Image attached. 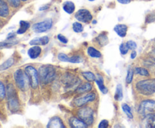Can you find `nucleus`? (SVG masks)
I'll return each instance as SVG.
<instances>
[{
    "instance_id": "obj_1",
    "label": "nucleus",
    "mask_w": 155,
    "mask_h": 128,
    "mask_svg": "<svg viewBox=\"0 0 155 128\" xmlns=\"http://www.w3.org/2000/svg\"><path fill=\"white\" fill-rule=\"evenodd\" d=\"M6 96H7V105L9 111L15 113L20 109V102L18 97V93L15 86L10 83L6 87Z\"/></svg>"
},
{
    "instance_id": "obj_2",
    "label": "nucleus",
    "mask_w": 155,
    "mask_h": 128,
    "mask_svg": "<svg viewBox=\"0 0 155 128\" xmlns=\"http://www.w3.org/2000/svg\"><path fill=\"white\" fill-rule=\"evenodd\" d=\"M39 82L42 84H48L54 81L56 76V69L52 65H42L38 69Z\"/></svg>"
},
{
    "instance_id": "obj_3",
    "label": "nucleus",
    "mask_w": 155,
    "mask_h": 128,
    "mask_svg": "<svg viewBox=\"0 0 155 128\" xmlns=\"http://www.w3.org/2000/svg\"><path fill=\"white\" fill-rule=\"evenodd\" d=\"M136 90L140 94L151 96L155 93V78L143 79L136 83Z\"/></svg>"
},
{
    "instance_id": "obj_4",
    "label": "nucleus",
    "mask_w": 155,
    "mask_h": 128,
    "mask_svg": "<svg viewBox=\"0 0 155 128\" xmlns=\"http://www.w3.org/2000/svg\"><path fill=\"white\" fill-rule=\"evenodd\" d=\"M14 79L17 87L21 91H26L28 90L30 82L28 77L26 74L25 71L21 69H17L14 73Z\"/></svg>"
},
{
    "instance_id": "obj_5",
    "label": "nucleus",
    "mask_w": 155,
    "mask_h": 128,
    "mask_svg": "<svg viewBox=\"0 0 155 128\" xmlns=\"http://www.w3.org/2000/svg\"><path fill=\"white\" fill-rule=\"evenodd\" d=\"M77 117L83 120L88 126L93 123L95 111L92 109V107L88 106V105L80 107V108L77 110Z\"/></svg>"
},
{
    "instance_id": "obj_6",
    "label": "nucleus",
    "mask_w": 155,
    "mask_h": 128,
    "mask_svg": "<svg viewBox=\"0 0 155 128\" xmlns=\"http://www.w3.org/2000/svg\"><path fill=\"white\" fill-rule=\"evenodd\" d=\"M26 74L28 77L29 82H30V86L31 88L36 89L39 86V75H38V70L33 66H27L24 68Z\"/></svg>"
},
{
    "instance_id": "obj_7",
    "label": "nucleus",
    "mask_w": 155,
    "mask_h": 128,
    "mask_svg": "<svg viewBox=\"0 0 155 128\" xmlns=\"http://www.w3.org/2000/svg\"><path fill=\"white\" fill-rule=\"evenodd\" d=\"M95 99H96V93L94 92H90V93H87L86 94L78 96L77 98L74 99L72 102V105H74V107L80 108V107L86 105L88 103L94 102Z\"/></svg>"
},
{
    "instance_id": "obj_8",
    "label": "nucleus",
    "mask_w": 155,
    "mask_h": 128,
    "mask_svg": "<svg viewBox=\"0 0 155 128\" xmlns=\"http://www.w3.org/2000/svg\"><path fill=\"white\" fill-rule=\"evenodd\" d=\"M155 111V100L145 99L139 103L138 107V113L140 115L145 116L147 114Z\"/></svg>"
},
{
    "instance_id": "obj_9",
    "label": "nucleus",
    "mask_w": 155,
    "mask_h": 128,
    "mask_svg": "<svg viewBox=\"0 0 155 128\" xmlns=\"http://www.w3.org/2000/svg\"><path fill=\"white\" fill-rule=\"evenodd\" d=\"M52 19L51 18H47L44 20L40 21V22L33 23V26H32V30L36 33H42L49 30L52 27Z\"/></svg>"
},
{
    "instance_id": "obj_10",
    "label": "nucleus",
    "mask_w": 155,
    "mask_h": 128,
    "mask_svg": "<svg viewBox=\"0 0 155 128\" xmlns=\"http://www.w3.org/2000/svg\"><path fill=\"white\" fill-rule=\"evenodd\" d=\"M74 17L79 22L84 23H89L92 20V13L90 11L86 8H81L77 11Z\"/></svg>"
},
{
    "instance_id": "obj_11",
    "label": "nucleus",
    "mask_w": 155,
    "mask_h": 128,
    "mask_svg": "<svg viewBox=\"0 0 155 128\" xmlns=\"http://www.w3.org/2000/svg\"><path fill=\"white\" fill-rule=\"evenodd\" d=\"M61 81L64 84L65 87H68V88H71V87H74L77 84H79L78 81H80L79 79V78L75 77L74 75L68 72V73H66L65 75H64L62 76Z\"/></svg>"
},
{
    "instance_id": "obj_12",
    "label": "nucleus",
    "mask_w": 155,
    "mask_h": 128,
    "mask_svg": "<svg viewBox=\"0 0 155 128\" xmlns=\"http://www.w3.org/2000/svg\"><path fill=\"white\" fill-rule=\"evenodd\" d=\"M142 124L145 127L155 128V113L151 112L144 116Z\"/></svg>"
},
{
    "instance_id": "obj_13",
    "label": "nucleus",
    "mask_w": 155,
    "mask_h": 128,
    "mask_svg": "<svg viewBox=\"0 0 155 128\" xmlns=\"http://www.w3.org/2000/svg\"><path fill=\"white\" fill-rule=\"evenodd\" d=\"M47 127L48 128H65V125L64 124V122L61 119V117L58 116L51 117L48 122L46 125Z\"/></svg>"
},
{
    "instance_id": "obj_14",
    "label": "nucleus",
    "mask_w": 155,
    "mask_h": 128,
    "mask_svg": "<svg viewBox=\"0 0 155 128\" xmlns=\"http://www.w3.org/2000/svg\"><path fill=\"white\" fill-rule=\"evenodd\" d=\"M69 124L73 128H86L88 125L78 117H71L69 119Z\"/></svg>"
},
{
    "instance_id": "obj_15",
    "label": "nucleus",
    "mask_w": 155,
    "mask_h": 128,
    "mask_svg": "<svg viewBox=\"0 0 155 128\" xmlns=\"http://www.w3.org/2000/svg\"><path fill=\"white\" fill-rule=\"evenodd\" d=\"M92 89V84L90 82H86L83 83L80 85H79L78 87L76 88L75 93L77 94H83V93H88V92H90Z\"/></svg>"
},
{
    "instance_id": "obj_16",
    "label": "nucleus",
    "mask_w": 155,
    "mask_h": 128,
    "mask_svg": "<svg viewBox=\"0 0 155 128\" xmlns=\"http://www.w3.org/2000/svg\"><path fill=\"white\" fill-rule=\"evenodd\" d=\"M41 53H42V48L39 45H33L27 51V54L30 58L33 60L38 58L40 56Z\"/></svg>"
},
{
    "instance_id": "obj_17",
    "label": "nucleus",
    "mask_w": 155,
    "mask_h": 128,
    "mask_svg": "<svg viewBox=\"0 0 155 128\" xmlns=\"http://www.w3.org/2000/svg\"><path fill=\"white\" fill-rule=\"evenodd\" d=\"M127 30H128V27L126 24H117L114 27V31L121 38H124L127 36Z\"/></svg>"
},
{
    "instance_id": "obj_18",
    "label": "nucleus",
    "mask_w": 155,
    "mask_h": 128,
    "mask_svg": "<svg viewBox=\"0 0 155 128\" xmlns=\"http://www.w3.org/2000/svg\"><path fill=\"white\" fill-rule=\"evenodd\" d=\"M49 42V38L48 36L36 37L32 39L30 42V45H46Z\"/></svg>"
},
{
    "instance_id": "obj_19",
    "label": "nucleus",
    "mask_w": 155,
    "mask_h": 128,
    "mask_svg": "<svg viewBox=\"0 0 155 128\" xmlns=\"http://www.w3.org/2000/svg\"><path fill=\"white\" fill-rule=\"evenodd\" d=\"M10 10H9L8 4L7 2L3 0L0 2V17L2 18H6L9 16Z\"/></svg>"
},
{
    "instance_id": "obj_20",
    "label": "nucleus",
    "mask_w": 155,
    "mask_h": 128,
    "mask_svg": "<svg viewBox=\"0 0 155 128\" xmlns=\"http://www.w3.org/2000/svg\"><path fill=\"white\" fill-rule=\"evenodd\" d=\"M96 75L97 76L95 81V83L97 84V85H98V88H99V90H101V93H102L103 94H106V93L108 92V89H107V87L104 85L103 77L101 76V75H99V74H97Z\"/></svg>"
},
{
    "instance_id": "obj_21",
    "label": "nucleus",
    "mask_w": 155,
    "mask_h": 128,
    "mask_svg": "<svg viewBox=\"0 0 155 128\" xmlns=\"http://www.w3.org/2000/svg\"><path fill=\"white\" fill-rule=\"evenodd\" d=\"M62 8H63V10L68 14H71L74 13L76 8L75 4L72 1L64 2Z\"/></svg>"
},
{
    "instance_id": "obj_22",
    "label": "nucleus",
    "mask_w": 155,
    "mask_h": 128,
    "mask_svg": "<svg viewBox=\"0 0 155 128\" xmlns=\"http://www.w3.org/2000/svg\"><path fill=\"white\" fill-rule=\"evenodd\" d=\"M20 24V28L17 30V34L18 35H22L25 33L27 31L30 27V22L26 20H21L19 23Z\"/></svg>"
},
{
    "instance_id": "obj_23",
    "label": "nucleus",
    "mask_w": 155,
    "mask_h": 128,
    "mask_svg": "<svg viewBox=\"0 0 155 128\" xmlns=\"http://www.w3.org/2000/svg\"><path fill=\"white\" fill-rule=\"evenodd\" d=\"M95 40H96L97 43L99 45L100 47L105 46V45H107L109 42L108 37H107V35L104 34V33H101L100 35H98V37L95 39Z\"/></svg>"
},
{
    "instance_id": "obj_24",
    "label": "nucleus",
    "mask_w": 155,
    "mask_h": 128,
    "mask_svg": "<svg viewBox=\"0 0 155 128\" xmlns=\"http://www.w3.org/2000/svg\"><path fill=\"white\" fill-rule=\"evenodd\" d=\"M124 98V92H123L122 84H118L116 87V90L114 93V99L116 101H121Z\"/></svg>"
},
{
    "instance_id": "obj_25",
    "label": "nucleus",
    "mask_w": 155,
    "mask_h": 128,
    "mask_svg": "<svg viewBox=\"0 0 155 128\" xmlns=\"http://www.w3.org/2000/svg\"><path fill=\"white\" fill-rule=\"evenodd\" d=\"M87 54L88 55L92 58H100L101 57V54L98 50L93 47H89L87 48Z\"/></svg>"
},
{
    "instance_id": "obj_26",
    "label": "nucleus",
    "mask_w": 155,
    "mask_h": 128,
    "mask_svg": "<svg viewBox=\"0 0 155 128\" xmlns=\"http://www.w3.org/2000/svg\"><path fill=\"white\" fill-rule=\"evenodd\" d=\"M14 63H15V60H14L13 57L8 58L7 60H5L4 63H2V64L0 65V72L9 69V68L12 67V66H13Z\"/></svg>"
},
{
    "instance_id": "obj_27",
    "label": "nucleus",
    "mask_w": 155,
    "mask_h": 128,
    "mask_svg": "<svg viewBox=\"0 0 155 128\" xmlns=\"http://www.w3.org/2000/svg\"><path fill=\"white\" fill-rule=\"evenodd\" d=\"M121 108H122L123 111L125 113L126 115L129 117L130 119H133V111H132V108L127 103H123L121 105Z\"/></svg>"
},
{
    "instance_id": "obj_28",
    "label": "nucleus",
    "mask_w": 155,
    "mask_h": 128,
    "mask_svg": "<svg viewBox=\"0 0 155 128\" xmlns=\"http://www.w3.org/2000/svg\"><path fill=\"white\" fill-rule=\"evenodd\" d=\"M82 75H83V78L86 80V81H89V82H92V81H95V74L93 72H90V71H88V72H82Z\"/></svg>"
},
{
    "instance_id": "obj_29",
    "label": "nucleus",
    "mask_w": 155,
    "mask_h": 128,
    "mask_svg": "<svg viewBox=\"0 0 155 128\" xmlns=\"http://www.w3.org/2000/svg\"><path fill=\"white\" fill-rule=\"evenodd\" d=\"M134 72L136 75H142V76L148 77L150 75V72L147 69L144 67H136L134 69Z\"/></svg>"
},
{
    "instance_id": "obj_30",
    "label": "nucleus",
    "mask_w": 155,
    "mask_h": 128,
    "mask_svg": "<svg viewBox=\"0 0 155 128\" xmlns=\"http://www.w3.org/2000/svg\"><path fill=\"white\" fill-rule=\"evenodd\" d=\"M134 69H133L132 66H129L127 69V76H126V82L127 84H131L133 80V75H134Z\"/></svg>"
},
{
    "instance_id": "obj_31",
    "label": "nucleus",
    "mask_w": 155,
    "mask_h": 128,
    "mask_svg": "<svg viewBox=\"0 0 155 128\" xmlns=\"http://www.w3.org/2000/svg\"><path fill=\"white\" fill-rule=\"evenodd\" d=\"M18 43V41H14V39H12V40L7 39L5 42H0V49L4 48H9V47H12L13 45H17Z\"/></svg>"
},
{
    "instance_id": "obj_32",
    "label": "nucleus",
    "mask_w": 155,
    "mask_h": 128,
    "mask_svg": "<svg viewBox=\"0 0 155 128\" xmlns=\"http://www.w3.org/2000/svg\"><path fill=\"white\" fill-rule=\"evenodd\" d=\"M72 28L75 33H80L83 31V26L80 22H74L72 24Z\"/></svg>"
},
{
    "instance_id": "obj_33",
    "label": "nucleus",
    "mask_w": 155,
    "mask_h": 128,
    "mask_svg": "<svg viewBox=\"0 0 155 128\" xmlns=\"http://www.w3.org/2000/svg\"><path fill=\"white\" fill-rule=\"evenodd\" d=\"M119 49H120V52L121 54H123V55H126V54L128 53V51L130 50V48H129L127 42H126V43L125 42H123V43H121L120 45Z\"/></svg>"
},
{
    "instance_id": "obj_34",
    "label": "nucleus",
    "mask_w": 155,
    "mask_h": 128,
    "mask_svg": "<svg viewBox=\"0 0 155 128\" xmlns=\"http://www.w3.org/2000/svg\"><path fill=\"white\" fill-rule=\"evenodd\" d=\"M6 96V87L2 81H0V99H4Z\"/></svg>"
},
{
    "instance_id": "obj_35",
    "label": "nucleus",
    "mask_w": 155,
    "mask_h": 128,
    "mask_svg": "<svg viewBox=\"0 0 155 128\" xmlns=\"http://www.w3.org/2000/svg\"><path fill=\"white\" fill-rule=\"evenodd\" d=\"M82 62V58L78 55H74L72 57H69V62L71 63H80Z\"/></svg>"
},
{
    "instance_id": "obj_36",
    "label": "nucleus",
    "mask_w": 155,
    "mask_h": 128,
    "mask_svg": "<svg viewBox=\"0 0 155 128\" xmlns=\"http://www.w3.org/2000/svg\"><path fill=\"white\" fill-rule=\"evenodd\" d=\"M6 1L9 5L12 6V8H17L21 5V0H6Z\"/></svg>"
},
{
    "instance_id": "obj_37",
    "label": "nucleus",
    "mask_w": 155,
    "mask_h": 128,
    "mask_svg": "<svg viewBox=\"0 0 155 128\" xmlns=\"http://www.w3.org/2000/svg\"><path fill=\"white\" fill-rule=\"evenodd\" d=\"M58 60L61 62H66V63H68V62H69V56L64 54V53H59V54H58Z\"/></svg>"
},
{
    "instance_id": "obj_38",
    "label": "nucleus",
    "mask_w": 155,
    "mask_h": 128,
    "mask_svg": "<svg viewBox=\"0 0 155 128\" xmlns=\"http://www.w3.org/2000/svg\"><path fill=\"white\" fill-rule=\"evenodd\" d=\"M127 45H128L129 48H130V50H132V51H135V50L137 48V44H136V42H134V41L130 40L127 42Z\"/></svg>"
},
{
    "instance_id": "obj_39",
    "label": "nucleus",
    "mask_w": 155,
    "mask_h": 128,
    "mask_svg": "<svg viewBox=\"0 0 155 128\" xmlns=\"http://www.w3.org/2000/svg\"><path fill=\"white\" fill-rule=\"evenodd\" d=\"M144 65H145L146 67H148V69H151L152 72H155V63H152V62L151 61H146L145 62Z\"/></svg>"
},
{
    "instance_id": "obj_40",
    "label": "nucleus",
    "mask_w": 155,
    "mask_h": 128,
    "mask_svg": "<svg viewBox=\"0 0 155 128\" xmlns=\"http://www.w3.org/2000/svg\"><path fill=\"white\" fill-rule=\"evenodd\" d=\"M98 128H107L109 126V121L107 120H102L98 124Z\"/></svg>"
},
{
    "instance_id": "obj_41",
    "label": "nucleus",
    "mask_w": 155,
    "mask_h": 128,
    "mask_svg": "<svg viewBox=\"0 0 155 128\" xmlns=\"http://www.w3.org/2000/svg\"><path fill=\"white\" fill-rule=\"evenodd\" d=\"M58 39L59 40V42H61L63 44H67L68 42V39L65 37L64 36H63L62 34H58L57 36Z\"/></svg>"
},
{
    "instance_id": "obj_42",
    "label": "nucleus",
    "mask_w": 155,
    "mask_h": 128,
    "mask_svg": "<svg viewBox=\"0 0 155 128\" xmlns=\"http://www.w3.org/2000/svg\"><path fill=\"white\" fill-rule=\"evenodd\" d=\"M155 21V13H152L148 14L146 17V23H152Z\"/></svg>"
},
{
    "instance_id": "obj_43",
    "label": "nucleus",
    "mask_w": 155,
    "mask_h": 128,
    "mask_svg": "<svg viewBox=\"0 0 155 128\" xmlns=\"http://www.w3.org/2000/svg\"><path fill=\"white\" fill-rule=\"evenodd\" d=\"M119 3L123 5H127V4H130V2H132V0H117Z\"/></svg>"
},
{
    "instance_id": "obj_44",
    "label": "nucleus",
    "mask_w": 155,
    "mask_h": 128,
    "mask_svg": "<svg viewBox=\"0 0 155 128\" xmlns=\"http://www.w3.org/2000/svg\"><path fill=\"white\" fill-rule=\"evenodd\" d=\"M137 56V53H136V51H133V52L131 53V59H135Z\"/></svg>"
},
{
    "instance_id": "obj_45",
    "label": "nucleus",
    "mask_w": 155,
    "mask_h": 128,
    "mask_svg": "<svg viewBox=\"0 0 155 128\" xmlns=\"http://www.w3.org/2000/svg\"><path fill=\"white\" fill-rule=\"evenodd\" d=\"M153 53H154V54H155V47H154V49H153Z\"/></svg>"
},
{
    "instance_id": "obj_46",
    "label": "nucleus",
    "mask_w": 155,
    "mask_h": 128,
    "mask_svg": "<svg viewBox=\"0 0 155 128\" xmlns=\"http://www.w3.org/2000/svg\"><path fill=\"white\" fill-rule=\"evenodd\" d=\"M28 1V0H21V2H27Z\"/></svg>"
},
{
    "instance_id": "obj_47",
    "label": "nucleus",
    "mask_w": 155,
    "mask_h": 128,
    "mask_svg": "<svg viewBox=\"0 0 155 128\" xmlns=\"http://www.w3.org/2000/svg\"><path fill=\"white\" fill-rule=\"evenodd\" d=\"M88 1H89V2H94V1H95V0H88Z\"/></svg>"
},
{
    "instance_id": "obj_48",
    "label": "nucleus",
    "mask_w": 155,
    "mask_h": 128,
    "mask_svg": "<svg viewBox=\"0 0 155 128\" xmlns=\"http://www.w3.org/2000/svg\"><path fill=\"white\" fill-rule=\"evenodd\" d=\"M3 1V0H0V2H2Z\"/></svg>"
}]
</instances>
